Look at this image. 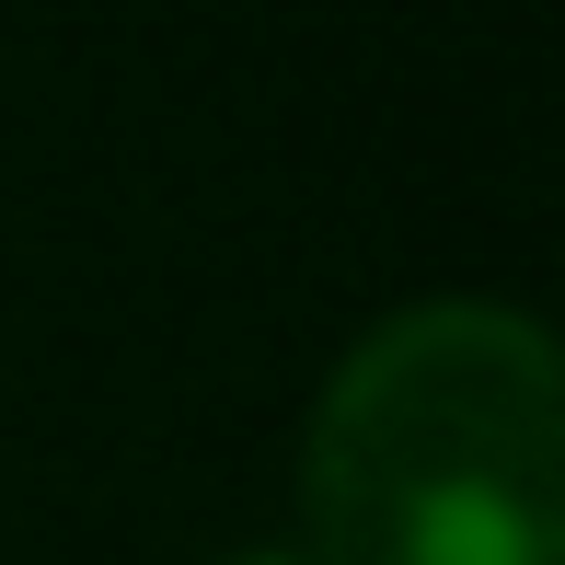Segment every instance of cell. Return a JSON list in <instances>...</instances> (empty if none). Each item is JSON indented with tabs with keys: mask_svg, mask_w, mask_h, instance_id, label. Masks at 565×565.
Here are the masks:
<instances>
[{
	"mask_svg": "<svg viewBox=\"0 0 565 565\" xmlns=\"http://www.w3.org/2000/svg\"><path fill=\"white\" fill-rule=\"evenodd\" d=\"M323 497L358 565H531L543 543V370L497 323H427L358 370Z\"/></svg>",
	"mask_w": 565,
	"mask_h": 565,
	"instance_id": "cell-1",
	"label": "cell"
}]
</instances>
